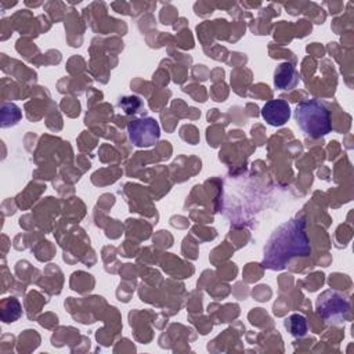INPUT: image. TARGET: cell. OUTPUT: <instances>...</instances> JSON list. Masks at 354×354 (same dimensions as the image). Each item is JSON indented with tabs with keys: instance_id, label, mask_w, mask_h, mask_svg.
I'll use <instances>...</instances> for the list:
<instances>
[{
	"instance_id": "6da1fadb",
	"label": "cell",
	"mask_w": 354,
	"mask_h": 354,
	"mask_svg": "<svg viewBox=\"0 0 354 354\" xmlns=\"http://www.w3.org/2000/svg\"><path fill=\"white\" fill-rule=\"evenodd\" d=\"M304 227V220L299 217L281 224L264 246L261 266L268 270H282L290 259L308 256L311 246Z\"/></svg>"
},
{
	"instance_id": "7a4b0ae2",
	"label": "cell",
	"mask_w": 354,
	"mask_h": 354,
	"mask_svg": "<svg viewBox=\"0 0 354 354\" xmlns=\"http://www.w3.org/2000/svg\"><path fill=\"white\" fill-rule=\"evenodd\" d=\"M295 119L303 133L311 138H321L332 130L330 111L318 100H306L297 104Z\"/></svg>"
},
{
	"instance_id": "3957f363",
	"label": "cell",
	"mask_w": 354,
	"mask_h": 354,
	"mask_svg": "<svg viewBox=\"0 0 354 354\" xmlns=\"http://www.w3.org/2000/svg\"><path fill=\"white\" fill-rule=\"evenodd\" d=\"M315 308L318 315L328 324L342 325L350 314V301L346 295L337 290H325L317 297Z\"/></svg>"
},
{
	"instance_id": "277c9868",
	"label": "cell",
	"mask_w": 354,
	"mask_h": 354,
	"mask_svg": "<svg viewBox=\"0 0 354 354\" xmlns=\"http://www.w3.org/2000/svg\"><path fill=\"white\" fill-rule=\"evenodd\" d=\"M129 140L138 148L152 147L159 141L160 127L153 118H140L127 124Z\"/></svg>"
},
{
	"instance_id": "5b68a950",
	"label": "cell",
	"mask_w": 354,
	"mask_h": 354,
	"mask_svg": "<svg viewBox=\"0 0 354 354\" xmlns=\"http://www.w3.org/2000/svg\"><path fill=\"white\" fill-rule=\"evenodd\" d=\"M261 116L268 124L278 127L285 124L289 120L290 106L285 100H281V98L270 100L261 108Z\"/></svg>"
},
{
	"instance_id": "8992f818",
	"label": "cell",
	"mask_w": 354,
	"mask_h": 354,
	"mask_svg": "<svg viewBox=\"0 0 354 354\" xmlns=\"http://www.w3.org/2000/svg\"><path fill=\"white\" fill-rule=\"evenodd\" d=\"M274 84L278 90H292L299 84V72L292 62H282L274 72Z\"/></svg>"
},
{
	"instance_id": "52a82bcc",
	"label": "cell",
	"mask_w": 354,
	"mask_h": 354,
	"mask_svg": "<svg viewBox=\"0 0 354 354\" xmlns=\"http://www.w3.org/2000/svg\"><path fill=\"white\" fill-rule=\"evenodd\" d=\"M285 328L295 337H303L307 333V321L301 314H292L285 319Z\"/></svg>"
}]
</instances>
